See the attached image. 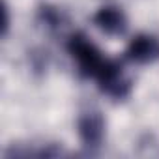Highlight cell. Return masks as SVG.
<instances>
[{
	"label": "cell",
	"instance_id": "obj_1",
	"mask_svg": "<svg viewBox=\"0 0 159 159\" xmlns=\"http://www.w3.org/2000/svg\"><path fill=\"white\" fill-rule=\"evenodd\" d=\"M67 51H69V54L77 60V64H79V69H81V73L84 75V77H98L99 75V71L103 69V66H105V58L101 56V52H99V49L88 39V38H84L83 34H75V36H71V39H69V43H67Z\"/></svg>",
	"mask_w": 159,
	"mask_h": 159
},
{
	"label": "cell",
	"instance_id": "obj_2",
	"mask_svg": "<svg viewBox=\"0 0 159 159\" xmlns=\"http://www.w3.org/2000/svg\"><path fill=\"white\" fill-rule=\"evenodd\" d=\"M159 56V43L152 36H137L127 47V58L133 62H150Z\"/></svg>",
	"mask_w": 159,
	"mask_h": 159
},
{
	"label": "cell",
	"instance_id": "obj_3",
	"mask_svg": "<svg viewBox=\"0 0 159 159\" xmlns=\"http://www.w3.org/2000/svg\"><path fill=\"white\" fill-rule=\"evenodd\" d=\"M96 25L107 32V34H120L124 28H125V17L124 13L118 10V8H112V6H105L101 8L96 17H94Z\"/></svg>",
	"mask_w": 159,
	"mask_h": 159
},
{
	"label": "cell",
	"instance_id": "obj_4",
	"mask_svg": "<svg viewBox=\"0 0 159 159\" xmlns=\"http://www.w3.org/2000/svg\"><path fill=\"white\" fill-rule=\"evenodd\" d=\"M79 133H81L83 140L88 142V144H94L101 139V133H103V125L99 122V118L96 116H86L81 120V125H79Z\"/></svg>",
	"mask_w": 159,
	"mask_h": 159
}]
</instances>
